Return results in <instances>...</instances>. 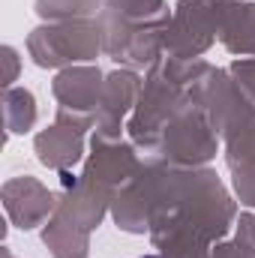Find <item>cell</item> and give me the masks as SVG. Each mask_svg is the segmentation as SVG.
<instances>
[{
    "label": "cell",
    "instance_id": "6da1fadb",
    "mask_svg": "<svg viewBox=\"0 0 255 258\" xmlns=\"http://www.w3.org/2000/svg\"><path fill=\"white\" fill-rule=\"evenodd\" d=\"M141 258H162V255H141Z\"/></svg>",
    "mask_w": 255,
    "mask_h": 258
}]
</instances>
